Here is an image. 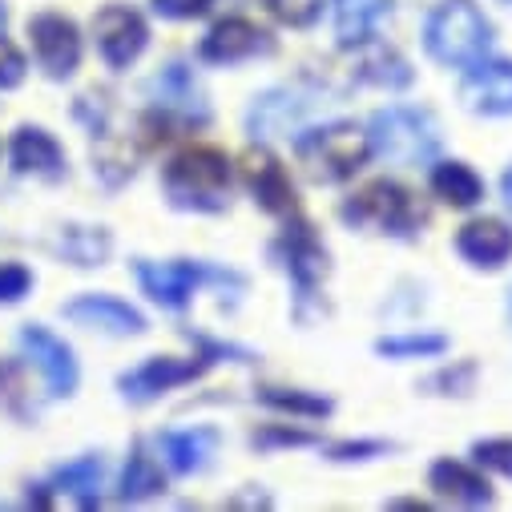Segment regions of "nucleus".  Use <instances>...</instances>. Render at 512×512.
<instances>
[{"label":"nucleus","mask_w":512,"mask_h":512,"mask_svg":"<svg viewBox=\"0 0 512 512\" xmlns=\"http://www.w3.org/2000/svg\"><path fill=\"white\" fill-rule=\"evenodd\" d=\"M424 45L440 65L468 69L488 53L492 25L484 21V13L472 5V0H444V5L428 17Z\"/></svg>","instance_id":"nucleus-1"},{"label":"nucleus","mask_w":512,"mask_h":512,"mask_svg":"<svg viewBox=\"0 0 512 512\" xmlns=\"http://www.w3.org/2000/svg\"><path fill=\"white\" fill-rule=\"evenodd\" d=\"M367 146L383 158V162H396V166H424L440 154V130L432 113L424 109H408V105H392V109H379L371 117V130H367Z\"/></svg>","instance_id":"nucleus-2"},{"label":"nucleus","mask_w":512,"mask_h":512,"mask_svg":"<svg viewBox=\"0 0 512 512\" xmlns=\"http://www.w3.org/2000/svg\"><path fill=\"white\" fill-rule=\"evenodd\" d=\"M367 154V134H359L351 121L319 125V130H307L295 142V158L311 182H343L367 162Z\"/></svg>","instance_id":"nucleus-3"},{"label":"nucleus","mask_w":512,"mask_h":512,"mask_svg":"<svg viewBox=\"0 0 512 512\" xmlns=\"http://www.w3.org/2000/svg\"><path fill=\"white\" fill-rule=\"evenodd\" d=\"M230 190V162L210 146H194L166 166V194L182 210H218Z\"/></svg>","instance_id":"nucleus-4"},{"label":"nucleus","mask_w":512,"mask_h":512,"mask_svg":"<svg viewBox=\"0 0 512 512\" xmlns=\"http://www.w3.org/2000/svg\"><path fill=\"white\" fill-rule=\"evenodd\" d=\"M343 218L355 222V226H375V230H392V234H408L424 214L416 206V198L388 182V178H379V182H367L359 194L347 198L343 206Z\"/></svg>","instance_id":"nucleus-5"},{"label":"nucleus","mask_w":512,"mask_h":512,"mask_svg":"<svg viewBox=\"0 0 512 512\" xmlns=\"http://www.w3.org/2000/svg\"><path fill=\"white\" fill-rule=\"evenodd\" d=\"M327 101L311 89H271L250 105V130L254 138H275V134H291L307 117H315Z\"/></svg>","instance_id":"nucleus-6"},{"label":"nucleus","mask_w":512,"mask_h":512,"mask_svg":"<svg viewBox=\"0 0 512 512\" xmlns=\"http://www.w3.org/2000/svg\"><path fill=\"white\" fill-rule=\"evenodd\" d=\"M138 283L146 287V295L162 307H186L190 295L202 287V283H226L230 275L222 271H210L202 263H138Z\"/></svg>","instance_id":"nucleus-7"},{"label":"nucleus","mask_w":512,"mask_h":512,"mask_svg":"<svg viewBox=\"0 0 512 512\" xmlns=\"http://www.w3.org/2000/svg\"><path fill=\"white\" fill-rule=\"evenodd\" d=\"M93 33H97V49L101 57L113 65V69H125L130 61L142 57L150 33H146V21L134 13V9H121V5H109L97 13L93 21Z\"/></svg>","instance_id":"nucleus-8"},{"label":"nucleus","mask_w":512,"mask_h":512,"mask_svg":"<svg viewBox=\"0 0 512 512\" xmlns=\"http://www.w3.org/2000/svg\"><path fill=\"white\" fill-rule=\"evenodd\" d=\"M29 37H33V53L41 61V69H49V77H69L81 61V37L77 25L61 13H41L29 21Z\"/></svg>","instance_id":"nucleus-9"},{"label":"nucleus","mask_w":512,"mask_h":512,"mask_svg":"<svg viewBox=\"0 0 512 512\" xmlns=\"http://www.w3.org/2000/svg\"><path fill=\"white\" fill-rule=\"evenodd\" d=\"M238 170H242V182L254 190V198H259L271 214H295V190H291V178L275 154H267L263 146H250L238 158Z\"/></svg>","instance_id":"nucleus-10"},{"label":"nucleus","mask_w":512,"mask_h":512,"mask_svg":"<svg viewBox=\"0 0 512 512\" xmlns=\"http://www.w3.org/2000/svg\"><path fill=\"white\" fill-rule=\"evenodd\" d=\"M21 343H25V351L33 355V363L45 371L49 396H73V388H77V359H73L69 343L57 339V335H53L49 327H41V323H29V327L21 331Z\"/></svg>","instance_id":"nucleus-11"},{"label":"nucleus","mask_w":512,"mask_h":512,"mask_svg":"<svg viewBox=\"0 0 512 512\" xmlns=\"http://www.w3.org/2000/svg\"><path fill=\"white\" fill-rule=\"evenodd\" d=\"M218 351H222V347H214L210 355H218ZM210 355H202V359H150V363H142L138 371L121 375V392L130 396V400H154V396L178 388V383L202 375V371L214 363Z\"/></svg>","instance_id":"nucleus-12"},{"label":"nucleus","mask_w":512,"mask_h":512,"mask_svg":"<svg viewBox=\"0 0 512 512\" xmlns=\"http://www.w3.org/2000/svg\"><path fill=\"white\" fill-rule=\"evenodd\" d=\"M97 488H101V460L85 456V460L65 464L49 484H41V492L33 500L41 508H93Z\"/></svg>","instance_id":"nucleus-13"},{"label":"nucleus","mask_w":512,"mask_h":512,"mask_svg":"<svg viewBox=\"0 0 512 512\" xmlns=\"http://www.w3.org/2000/svg\"><path fill=\"white\" fill-rule=\"evenodd\" d=\"M460 101L472 113H512V61H476L460 85Z\"/></svg>","instance_id":"nucleus-14"},{"label":"nucleus","mask_w":512,"mask_h":512,"mask_svg":"<svg viewBox=\"0 0 512 512\" xmlns=\"http://www.w3.org/2000/svg\"><path fill=\"white\" fill-rule=\"evenodd\" d=\"M65 319L81 323V327H97V331H109V335H138L146 331V319L113 295H81L73 303H65Z\"/></svg>","instance_id":"nucleus-15"},{"label":"nucleus","mask_w":512,"mask_h":512,"mask_svg":"<svg viewBox=\"0 0 512 512\" xmlns=\"http://www.w3.org/2000/svg\"><path fill=\"white\" fill-rule=\"evenodd\" d=\"M259 49H267V33L259 25H250L242 17H230V21H218L210 29V37L202 41V57L206 61H218V65H230V61H246Z\"/></svg>","instance_id":"nucleus-16"},{"label":"nucleus","mask_w":512,"mask_h":512,"mask_svg":"<svg viewBox=\"0 0 512 512\" xmlns=\"http://www.w3.org/2000/svg\"><path fill=\"white\" fill-rule=\"evenodd\" d=\"M150 93H154L158 109L178 113V117H186V121H206V97H202V89H198V81L190 77L186 65L162 69V73L150 81Z\"/></svg>","instance_id":"nucleus-17"},{"label":"nucleus","mask_w":512,"mask_h":512,"mask_svg":"<svg viewBox=\"0 0 512 512\" xmlns=\"http://www.w3.org/2000/svg\"><path fill=\"white\" fill-rule=\"evenodd\" d=\"M456 246H460L464 259L476 263V267H500L512 254V230L504 222H496V218H476V222H468L460 230Z\"/></svg>","instance_id":"nucleus-18"},{"label":"nucleus","mask_w":512,"mask_h":512,"mask_svg":"<svg viewBox=\"0 0 512 512\" xmlns=\"http://www.w3.org/2000/svg\"><path fill=\"white\" fill-rule=\"evenodd\" d=\"M283 250H287V271L295 275L303 299L319 287V279L327 275V250L319 246V238L311 234V226H295L283 234Z\"/></svg>","instance_id":"nucleus-19"},{"label":"nucleus","mask_w":512,"mask_h":512,"mask_svg":"<svg viewBox=\"0 0 512 512\" xmlns=\"http://www.w3.org/2000/svg\"><path fill=\"white\" fill-rule=\"evenodd\" d=\"M13 166L21 174H41V178H61L65 174V154L53 142V134L37 130V125H25L13 138Z\"/></svg>","instance_id":"nucleus-20"},{"label":"nucleus","mask_w":512,"mask_h":512,"mask_svg":"<svg viewBox=\"0 0 512 512\" xmlns=\"http://www.w3.org/2000/svg\"><path fill=\"white\" fill-rule=\"evenodd\" d=\"M392 13V0H335V37L339 45H363Z\"/></svg>","instance_id":"nucleus-21"},{"label":"nucleus","mask_w":512,"mask_h":512,"mask_svg":"<svg viewBox=\"0 0 512 512\" xmlns=\"http://www.w3.org/2000/svg\"><path fill=\"white\" fill-rule=\"evenodd\" d=\"M214 448H218V432H214V428H190V432H166V436H162L166 464H170L174 472H182V476L206 468L210 456H214Z\"/></svg>","instance_id":"nucleus-22"},{"label":"nucleus","mask_w":512,"mask_h":512,"mask_svg":"<svg viewBox=\"0 0 512 512\" xmlns=\"http://www.w3.org/2000/svg\"><path fill=\"white\" fill-rule=\"evenodd\" d=\"M432 488H436L440 496H448V500L468 504V508H480V504L492 500L484 476H476L472 468H464V464H456V460H440V464L432 468Z\"/></svg>","instance_id":"nucleus-23"},{"label":"nucleus","mask_w":512,"mask_h":512,"mask_svg":"<svg viewBox=\"0 0 512 512\" xmlns=\"http://www.w3.org/2000/svg\"><path fill=\"white\" fill-rule=\"evenodd\" d=\"M367 45V41H363ZM355 77L359 81H371V85H388V89H404L412 81V69L400 53L383 49V45H367L355 61Z\"/></svg>","instance_id":"nucleus-24"},{"label":"nucleus","mask_w":512,"mask_h":512,"mask_svg":"<svg viewBox=\"0 0 512 512\" xmlns=\"http://www.w3.org/2000/svg\"><path fill=\"white\" fill-rule=\"evenodd\" d=\"M432 190H436V198H444L448 206H476L480 194H484L480 178H476L464 162H444V166L432 174Z\"/></svg>","instance_id":"nucleus-25"},{"label":"nucleus","mask_w":512,"mask_h":512,"mask_svg":"<svg viewBox=\"0 0 512 512\" xmlns=\"http://www.w3.org/2000/svg\"><path fill=\"white\" fill-rule=\"evenodd\" d=\"M57 250L77 267H97V263H105V254H109V234L101 226H69L61 234Z\"/></svg>","instance_id":"nucleus-26"},{"label":"nucleus","mask_w":512,"mask_h":512,"mask_svg":"<svg viewBox=\"0 0 512 512\" xmlns=\"http://www.w3.org/2000/svg\"><path fill=\"white\" fill-rule=\"evenodd\" d=\"M166 488V476H162V468L154 464V456H146L142 448L130 456V464H125V476H121V500L125 504H134V500H150V496H158Z\"/></svg>","instance_id":"nucleus-27"},{"label":"nucleus","mask_w":512,"mask_h":512,"mask_svg":"<svg viewBox=\"0 0 512 512\" xmlns=\"http://www.w3.org/2000/svg\"><path fill=\"white\" fill-rule=\"evenodd\" d=\"M448 347L444 335H400V339H379L375 351L388 359H404V355H440Z\"/></svg>","instance_id":"nucleus-28"},{"label":"nucleus","mask_w":512,"mask_h":512,"mask_svg":"<svg viewBox=\"0 0 512 512\" xmlns=\"http://www.w3.org/2000/svg\"><path fill=\"white\" fill-rule=\"evenodd\" d=\"M267 9H271V13H275L283 25L303 29V25H311V21L319 17L323 0H267Z\"/></svg>","instance_id":"nucleus-29"},{"label":"nucleus","mask_w":512,"mask_h":512,"mask_svg":"<svg viewBox=\"0 0 512 512\" xmlns=\"http://www.w3.org/2000/svg\"><path fill=\"white\" fill-rule=\"evenodd\" d=\"M263 400L271 408H283V412H303V416H327L331 404L327 400H315V396H299V392H279V388H267Z\"/></svg>","instance_id":"nucleus-30"},{"label":"nucleus","mask_w":512,"mask_h":512,"mask_svg":"<svg viewBox=\"0 0 512 512\" xmlns=\"http://www.w3.org/2000/svg\"><path fill=\"white\" fill-rule=\"evenodd\" d=\"M472 452L484 468H496V472L512 476V440H480Z\"/></svg>","instance_id":"nucleus-31"},{"label":"nucleus","mask_w":512,"mask_h":512,"mask_svg":"<svg viewBox=\"0 0 512 512\" xmlns=\"http://www.w3.org/2000/svg\"><path fill=\"white\" fill-rule=\"evenodd\" d=\"M29 287H33V275H29L25 267H17V263L0 267V303H17V299H25Z\"/></svg>","instance_id":"nucleus-32"},{"label":"nucleus","mask_w":512,"mask_h":512,"mask_svg":"<svg viewBox=\"0 0 512 512\" xmlns=\"http://www.w3.org/2000/svg\"><path fill=\"white\" fill-rule=\"evenodd\" d=\"M25 81V57L17 45L0 37V89H17Z\"/></svg>","instance_id":"nucleus-33"},{"label":"nucleus","mask_w":512,"mask_h":512,"mask_svg":"<svg viewBox=\"0 0 512 512\" xmlns=\"http://www.w3.org/2000/svg\"><path fill=\"white\" fill-rule=\"evenodd\" d=\"M214 0H154V9L162 17H174V21H190V17H202Z\"/></svg>","instance_id":"nucleus-34"},{"label":"nucleus","mask_w":512,"mask_h":512,"mask_svg":"<svg viewBox=\"0 0 512 512\" xmlns=\"http://www.w3.org/2000/svg\"><path fill=\"white\" fill-rule=\"evenodd\" d=\"M379 452H388V444H379V440H363V444H335V448H331V460H363V456H379Z\"/></svg>","instance_id":"nucleus-35"},{"label":"nucleus","mask_w":512,"mask_h":512,"mask_svg":"<svg viewBox=\"0 0 512 512\" xmlns=\"http://www.w3.org/2000/svg\"><path fill=\"white\" fill-rule=\"evenodd\" d=\"M500 190H504V202H508V210H512V170L500 178Z\"/></svg>","instance_id":"nucleus-36"},{"label":"nucleus","mask_w":512,"mask_h":512,"mask_svg":"<svg viewBox=\"0 0 512 512\" xmlns=\"http://www.w3.org/2000/svg\"><path fill=\"white\" fill-rule=\"evenodd\" d=\"M5 21H9V13H5V0H0V29H5Z\"/></svg>","instance_id":"nucleus-37"},{"label":"nucleus","mask_w":512,"mask_h":512,"mask_svg":"<svg viewBox=\"0 0 512 512\" xmlns=\"http://www.w3.org/2000/svg\"><path fill=\"white\" fill-rule=\"evenodd\" d=\"M508 315H512V295H508Z\"/></svg>","instance_id":"nucleus-38"},{"label":"nucleus","mask_w":512,"mask_h":512,"mask_svg":"<svg viewBox=\"0 0 512 512\" xmlns=\"http://www.w3.org/2000/svg\"><path fill=\"white\" fill-rule=\"evenodd\" d=\"M504 5H512V0H504Z\"/></svg>","instance_id":"nucleus-39"}]
</instances>
